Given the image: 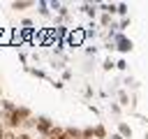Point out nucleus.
<instances>
[{
  "label": "nucleus",
  "instance_id": "ddd939ff",
  "mask_svg": "<svg viewBox=\"0 0 148 139\" xmlns=\"http://www.w3.org/2000/svg\"><path fill=\"white\" fill-rule=\"evenodd\" d=\"M23 42V35H21V28H14V37H12V46L14 44H21Z\"/></svg>",
  "mask_w": 148,
  "mask_h": 139
},
{
  "label": "nucleus",
  "instance_id": "f03ea898",
  "mask_svg": "<svg viewBox=\"0 0 148 139\" xmlns=\"http://www.w3.org/2000/svg\"><path fill=\"white\" fill-rule=\"evenodd\" d=\"M113 46H116L120 53H127V51H132V39L125 37L123 32H120V35H113Z\"/></svg>",
  "mask_w": 148,
  "mask_h": 139
},
{
  "label": "nucleus",
  "instance_id": "c85d7f7f",
  "mask_svg": "<svg viewBox=\"0 0 148 139\" xmlns=\"http://www.w3.org/2000/svg\"><path fill=\"white\" fill-rule=\"evenodd\" d=\"M143 139H148V132H146V137H143Z\"/></svg>",
  "mask_w": 148,
  "mask_h": 139
},
{
  "label": "nucleus",
  "instance_id": "4be33fe9",
  "mask_svg": "<svg viewBox=\"0 0 148 139\" xmlns=\"http://www.w3.org/2000/svg\"><path fill=\"white\" fill-rule=\"evenodd\" d=\"M18 139H35L30 132H18Z\"/></svg>",
  "mask_w": 148,
  "mask_h": 139
},
{
  "label": "nucleus",
  "instance_id": "393cba45",
  "mask_svg": "<svg viewBox=\"0 0 148 139\" xmlns=\"http://www.w3.org/2000/svg\"><path fill=\"white\" fill-rule=\"evenodd\" d=\"M116 67H118V70H125V67H127V63H125V60H118V63H116Z\"/></svg>",
  "mask_w": 148,
  "mask_h": 139
},
{
  "label": "nucleus",
  "instance_id": "423d86ee",
  "mask_svg": "<svg viewBox=\"0 0 148 139\" xmlns=\"http://www.w3.org/2000/svg\"><path fill=\"white\" fill-rule=\"evenodd\" d=\"M16 107H18L16 102H12V100H2V97H0V111H2V114H14Z\"/></svg>",
  "mask_w": 148,
  "mask_h": 139
},
{
  "label": "nucleus",
  "instance_id": "7ed1b4c3",
  "mask_svg": "<svg viewBox=\"0 0 148 139\" xmlns=\"http://www.w3.org/2000/svg\"><path fill=\"white\" fill-rule=\"evenodd\" d=\"M86 30L83 28H74V30H69V35H67V39H69V44L72 46H81L83 42H86Z\"/></svg>",
  "mask_w": 148,
  "mask_h": 139
},
{
  "label": "nucleus",
  "instance_id": "4468645a",
  "mask_svg": "<svg viewBox=\"0 0 148 139\" xmlns=\"http://www.w3.org/2000/svg\"><path fill=\"white\" fill-rule=\"evenodd\" d=\"M118 104H123V107H127V104H130V95H127L125 90H120V93H118Z\"/></svg>",
  "mask_w": 148,
  "mask_h": 139
},
{
  "label": "nucleus",
  "instance_id": "6ab92c4d",
  "mask_svg": "<svg viewBox=\"0 0 148 139\" xmlns=\"http://www.w3.org/2000/svg\"><path fill=\"white\" fill-rule=\"evenodd\" d=\"M102 67H104V70H106V72H109V70H113V67H116V63H113V60H111V58H106V60H104V63H102Z\"/></svg>",
  "mask_w": 148,
  "mask_h": 139
},
{
  "label": "nucleus",
  "instance_id": "aec40b11",
  "mask_svg": "<svg viewBox=\"0 0 148 139\" xmlns=\"http://www.w3.org/2000/svg\"><path fill=\"white\" fill-rule=\"evenodd\" d=\"M21 25H23L21 30H30V28H32V21H30V19H23V21H21Z\"/></svg>",
  "mask_w": 148,
  "mask_h": 139
},
{
  "label": "nucleus",
  "instance_id": "0eeeda50",
  "mask_svg": "<svg viewBox=\"0 0 148 139\" xmlns=\"http://www.w3.org/2000/svg\"><path fill=\"white\" fill-rule=\"evenodd\" d=\"M118 134H120L123 139H132V127H130L127 123L120 120V123H118Z\"/></svg>",
  "mask_w": 148,
  "mask_h": 139
},
{
  "label": "nucleus",
  "instance_id": "20e7f679",
  "mask_svg": "<svg viewBox=\"0 0 148 139\" xmlns=\"http://www.w3.org/2000/svg\"><path fill=\"white\" fill-rule=\"evenodd\" d=\"M14 28H0V46H12Z\"/></svg>",
  "mask_w": 148,
  "mask_h": 139
},
{
  "label": "nucleus",
  "instance_id": "9b49d317",
  "mask_svg": "<svg viewBox=\"0 0 148 139\" xmlns=\"http://www.w3.org/2000/svg\"><path fill=\"white\" fill-rule=\"evenodd\" d=\"M37 7H39V14H42L44 19H46V16H51V5H49V2L39 0V2H37Z\"/></svg>",
  "mask_w": 148,
  "mask_h": 139
},
{
  "label": "nucleus",
  "instance_id": "f257e3e1",
  "mask_svg": "<svg viewBox=\"0 0 148 139\" xmlns=\"http://www.w3.org/2000/svg\"><path fill=\"white\" fill-rule=\"evenodd\" d=\"M53 125H56V123H53L49 116H37V125H35L37 137H49L51 130H53Z\"/></svg>",
  "mask_w": 148,
  "mask_h": 139
},
{
  "label": "nucleus",
  "instance_id": "dca6fc26",
  "mask_svg": "<svg viewBox=\"0 0 148 139\" xmlns=\"http://www.w3.org/2000/svg\"><path fill=\"white\" fill-rule=\"evenodd\" d=\"M127 12H130V9H127V5H125V2H118V12H116V14H120V16L125 19V16H127Z\"/></svg>",
  "mask_w": 148,
  "mask_h": 139
},
{
  "label": "nucleus",
  "instance_id": "f8f14e48",
  "mask_svg": "<svg viewBox=\"0 0 148 139\" xmlns=\"http://www.w3.org/2000/svg\"><path fill=\"white\" fill-rule=\"evenodd\" d=\"M35 125H37V118L32 116V118H28V120L21 125V132H30V130H35Z\"/></svg>",
  "mask_w": 148,
  "mask_h": 139
},
{
  "label": "nucleus",
  "instance_id": "412c9836",
  "mask_svg": "<svg viewBox=\"0 0 148 139\" xmlns=\"http://www.w3.org/2000/svg\"><path fill=\"white\" fill-rule=\"evenodd\" d=\"M127 25H130V19H127V16H125V19H123V21H120V25H118V30H125V28H127Z\"/></svg>",
  "mask_w": 148,
  "mask_h": 139
},
{
  "label": "nucleus",
  "instance_id": "1a4fd4ad",
  "mask_svg": "<svg viewBox=\"0 0 148 139\" xmlns=\"http://www.w3.org/2000/svg\"><path fill=\"white\" fill-rule=\"evenodd\" d=\"M99 7H102V12H104V14H111V16L118 12V5H116V2H102Z\"/></svg>",
  "mask_w": 148,
  "mask_h": 139
},
{
  "label": "nucleus",
  "instance_id": "cd10ccee",
  "mask_svg": "<svg viewBox=\"0 0 148 139\" xmlns=\"http://www.w3.org/2000/svg\"><path fill=\"white\" fill-rule=\"evenodd\" d=\"M39 139H51V137H39Z\"/></svg>",
  "mask_w": 148,
  "mask_h": 139
},
{
  "label": "nucleus",
  "instance_id": "a878e982",
  "mask_svg": "<svg viewBox=\"0 0 148 139\" xmlns=\"http://www.w3.org/2000/svg\"><path fill=\"white\" fill-rule=\"evenodd\" d=\"M5 132H7V127H5L2 123H0V139H5Z\"/></svg>",
  "mask_w": 148,
  "mask_h": 139
},
{
  "label": "nucleus",
  "instance_id": "bb28decb",
  "mask_svg": "<svg viewBox=\"0 0 148 139\" xmlns=\"http://www.w3.org/2000/svg\"><path fill=\"white\" fill-rule=\"evenodd\" d=\"M111 139H123V137H120V134L116 132V134H111Z\"/></svg>",
  "mask_w": 148,
  "mask_h": 139
},
{
  "label": "nucleus",
  "instance_id": "9d476101",
  "mask_svg": "<svg viewBox=\"0 0 148 139\" xmlns=\"http://www.w3.org/2000/svg\"><path fill=\"white\" fill-rule=\"evenodd\" d=\"M95 127V139H106L109 137V132H106V127L102 125V123H97V125H92Z\"/></svg>",
  "mask_w": 148,
  "mask_h": 139
},
{
  "label": "nucleus",
  "instance_id": "b1692460",
  "mask_svg": "<svg viewBox=\"0 0 148 139\" xmlns=\"http://www.w3.org/2000/svg\"><path fill=\"white\" fill-rule=\"evenodd\" d=\"M111 114H120V104L113 102V104H111Z\"/></svg>",
  "mask_w": 148,
  "mask_h": 139
},
{
  "label": "nucleus",
  "instance_id": "c756f323",
  "mask_svg": "<svg viewBox=\"0 0 148 139\" xmlns=\"http://www.w3.org/2000/svg\"><path fill=\"white\" fill-rule=\"evenodd\" d=\"M0 95H2V88H0Z\"/></svg>",
  "mask_w": 148,
  "mask_h": 139
},
{
  "label": "nucleus",
  "instance_id": "f3484780",
  "mask_svg": "<svg viewBox=\"0 0 148 139\" xmlns=\"http://www.w3.org/2000/svg\"><path fill=\"white\" fill-rule=\"evenodd\" d=\"M83 139H95V127H83Z\"/></svg>",
  "mask_w": 148,
  "mask_h": 139
},
{
  "label": "nucleus",
  "instance_id": "6e6552de",
  "mask_svg": "<svg viewBox=\"0 0 148 139\" xmlns=\"http://www.w3.org/2000/svg\"><path fill=\"white\" fill-rule=\"evenodd\" d=\"M65 134L69 139H83V130H79V127H65Z\"/></svg>",
  "mask_w": 148,
  "mask_h": 139
},
{
  "label": "nucleus",
  "instance_id": "a211bd4d",
  "mask_svg": "<svg viewBox=\"0 0 148 139\" xmlns=\"http://www.w3.org/2000/svg\"><path fill=\"white\" fill-rule=\"evenodd\" d=\"M99 23H102L104 28H109V25H111V14H102V19H99Z\"/></svg>",
  "mask_w": 148,
  "mask_h": 139
},
{
  "label": "nucleus",
  "instance_id": "5701e85b",
  "mask_svg": "<svg viewBox=\"0 0 148 139\" xmlns=\"http://www.w3.org/2000/svg\"><path fill=\"white\" fill-rule=\"evenodd\" d=\"M69 79H72V72L65 70V72H62V81H69Z\"/></svg>",
  "mask_w": 148,
  "mask_h": 139
},
{
  "label": "nucleus",
  "instance_id": "39448f33",
  "mask_svg": "<svg viewBox=\"0 0 148 139\" xmlns=\"http://www.w3.org/2000/svg\"><path fill=\"white\" fill-rule=\"evenodd\" d=\"M30 7H35V0H14L9 5V9H14V12H23V9H30Z\"/></svg>",
  "mask_w": 148,
  "mask_h": 139
},
{
  "label": "nucleus",
  "instance_id": "2eb2a0df",
  "mask_svg": "<svg viewBox=\"0 0 148 139\" xmlns=\"http://www.w3.org/2000/svg\"><path fill=\"white\" fill-rule=\"evenodd\" d=\"M83 12H86L88 16H92V19H95V14H97V9H95V5H90V2H86V5H83Z\"/></svg>",
  "mask_w": 148,
  "mask_h": 139
}]
</instances>
